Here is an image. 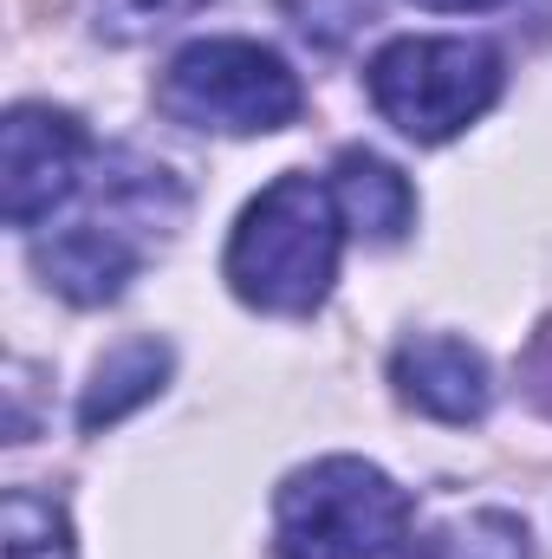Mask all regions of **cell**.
<instances>
[{"mask_svg": "<svg viewBox=\"0 0 552 559\" xmlns=\"http://www.w3.org/2000/svg\"><path fill=\"white\" fill-rule=\"evenodd\" d=\"M416 7H435V13H481V7H501V0H416Z\"/></svg>", "mask_w": 552, "mask_h": 559, "instance_id": "13", "label": "cell"}, {"mask_svg": "<svg viewBox=\"0 0 552 559\" xmlns=\"http://www.w3.org/2000/svg\"><path fill=\"white\" fill-rule=\"evenodd\" d=\"M391 384H397L404 404H416L422 417H435V423H481L488 404H494L488 358L468 338H448V332L404 338L397 358H391Z\"/></svg>", "mask_w": 552, "mask_h": 559, "instance_id": "7", "label": "cell"}, {"mask_svg": "<svg viewBox=\"0 0 552 559\" xmlns=\"http://www.w3.org/2000/svg\"><path fill=\"white\" fill-rule=\"evenodd\" d=\"M332 202H338V215H345V228L358 235V241H404V228L416 222V195L410 182L384 163V156H371V150H345L338 163H332Z\"/></svg>", "mask_w": 552, "mask_h": 559, "instance_id": "8", "label": "cell"}, {"mask_svg": "<svg viewBox=\"0 0 552 559\" xmlns=\"http://www.w3.org/2000/svg\"><path fill=\"white\" fill-rule=\"evenodd\" d=\"M156 195H176L163 182V169H137L131 182H118L105 215H85V222H72V228H59L52 241L33 248L39 280L52 293H65L72 306L118 299L131 286V274L143 267V254H149V235H163L156 228Z\"/></svg>", "mask_w": 552, "mask_h": 559, "instance_id": "5", "label": "cell"}, {"mask_svg": "<svg viewBox=\"0 0 552 559\" xmlns=\"http://www.w3.org/2000/svg\"><path fill=\"white\" fill-rule=\"evenodd\" d=\"M422 559H527V527L501 508H475V514L442 521Z\"/></svg>", "mask_w": 552, "mask_h": 559, "instance_id": "10", "label": "cell"}, {"mask_svg": "<svg viewBox=\"0 0 552 559\" xmlns=\"http://www.w3.org/2000/svg\"><path fill=\"white\" fill-rule=\"evenodd\" d=\"M371 105L410 143H448L501 98V52L488 39H391L371 72Z\"/></svg>", "mask_w": 552, "mask_h": 559, "instance_id": "4", "label": "cell"}, {"mask_svg": "<svg viewBox=\"0 0 552 559\" xmlns=\"http://www.w3.org/2000/svg\"><path fill=\"white\" fill-rule=\"evenodd\" d=\"M163 384H169V345L163 338H124L118 352L98 358V371L85 384V404H79V423L98 436V429L124 423L131 411H143Z\"/></svg>", "mask_w": 552, "mask_h": 559, "instance_id": "9", "label": "cell"}, {"mask_svg": "<svg viewBox=\"0 0 552 559\" xmlns=\"http://www.w3.org/2000/svg\"><path fill=\"white\" fill-rule=\"evenodd\" d=\"M0 547H7V559H79L65 508H52L46 495H26V488H13L0 508Z\"/></svg>", "mask_w": 552, "mask_h": 559, "instance_id": "11", "label": "cell"}, {"mask_svg": "<svg viewBox=\"0 0 552 559\" xmlns=\"http://www.w3.org/2000/svg\"><path fill=\"white\" fill-rule=\"evenodd\" d=\"M338 248H345V215L332 202V182L286 169L274 176L235 222L221 274L235 299L254 312H319L332 280H338Z\"/></svg>", "mask_w": 552, "mask_h": 559, "instance_id": "1", "label": "cell"}, {"mask_svg": "<svg viewBox=\"0 0 552 559\" xmlns=\"http://www.w3.org/2000/svg\"><path fill=\"white\" fill-rule=\"evenodd\" d=\"M410 547V495L364 455L292 468L274 495L279 559H391Z\"/></svg>", "mask_w": 552, "mask_h": 559, "instance_id": "2", "label": "cell"}, {"mask_svg": "<svg viewBox=\"0 0 552 559\" xmlns=\"http://www.w3.org/2000/svg\"><path fill=\"white\" fill-rule=\"evenodd\" d=\"M202 0H105V20L131 39V33H156V26H169V20H182Z\"/></svg>", "mask_w": 552, "mask_h": 559, "instance_id": "12", "label": "cell"}, {"mask_svg": "<svg viewBox=\"0 0 552 559\" xmlns=\"http://www.w3.org/2000/svg\"><path fill=\"white\" fill-rule=\"evenodd\" d=\"M85 163H92V138L72 111L13 105L0 124V215H7V228H39L52 209H65L79 195Z\"/></svg>", "mask_w": 552, "mask_h": 559, "instance_id": "6", "label": "cell"}, {"mask_svg": "<svg viewBox=\"0 0 552 559\" xmlns=\"http://www.w3.org/2000/svg\"><path fill=\"white\" fill-rule=\"evenodd\" d=\"M156 105L189 124V131H221V138H267L286 131L305 105L292 66L261 39H195L169 59Z\"/></svg>", "mask_w": 552, "mask_h": 559, "instance_id": "3", "label": "cell"}]
</instances>
